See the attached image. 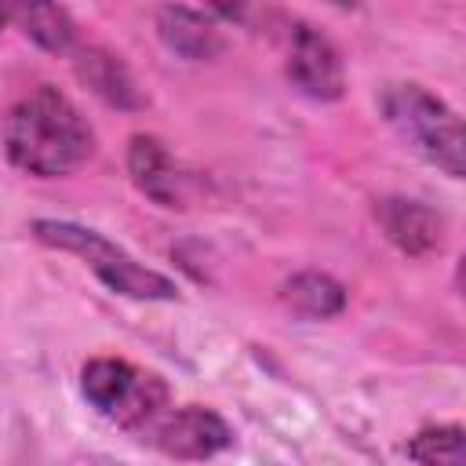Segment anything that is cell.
I'll return each mask as SVG.
<instances>
[{"mask_svg": "<svg viewBox=\"0 0 466 466\" xmlns=\"http://www.w3.org/2000/svg\"><path fill=\"white\" fill-rule=\"evenodd\" d=\"M7 160L36 178H62L95 157V131L84 113L51 84L22 95L4 116Z\"/></svg>", "mask_w": 466, "mask_h": 466, "instance_id": "6da1fadb", "label": "cell"}, {"mask_svg": "<svg viewBox=\"0 0 466 466\" xmlns=\"http://www.w3.org/2000/svg\"><path fill=\"white\" fill-rule=\"evenodd\" d=\"M33 237L40 244H47V248H58V251H69V255L84 258V266L116 295L142 299V302H171V299H178V288H175L171 277L142 266L131 251L113 244L98 229H87V226H76V222H62V218H36L33 222Z\"/></svg>", "mask_w": 466, "mask_h": 466, "instance_id": "7a4b0ae2", "label": "cell"}, {"mask_svg": "<svg viewBox=\"0 0 466 466\" xmlns=\"http://www.w3.org/2000/svg\"><path fill=\"white\" fill-rule=\"evenodd\" d=\"M382 113L390 127L415 149L426 164L441 167L448 178H462L466 171V138H462V120L455 109L430 95L422 84H390L382 91Z\"/></svg>", "mask_w": 466, "mask_h": 466, "instance_id": "3957f363", "label": "cell"}, {"mask_svg": "<svg viewBox=\"0 0 466 466\" xmlns=\"http://www.w3.org/2000/svg\"><path fill=\"white\" fill-rule=\"evenodd\" d=\"M80 393L98 415L113 419L116 426H124L135 437L171 404V393L160 375L142 371L116 357L87 360L80 371Z\"/></svg>", "mask_w": 466, "mask_h": 466, "instance_id": "277c9868", "label": "cell"}, {"mask_svg": "<svg viewBox=\"0 0 466 466\" xmlns=\"http://www.w3.org/2000/svg\"><path fill=\"white\" fill-rule=\"evenodd\" d=\"M138 441L153 444L157 451L171 455V459H189V462H200V459H211L218 451H226L233 444V430L226 426V419L211 408H200V404H186V408H164L142 433Z\"/></svg>", "mask_w": 466, "mask_h": 466, "instance_id": "5b68a950", "label": "cell"}, {"mask_svg": "<svg viewBox=\"0 0 466 466\" xmlns=\"http://www.w3.org/2000/svg\"><path fill=\"white\" fill-rule=\"evenodd\" d=\"M288 80L317 102H335L346 91V73L335 44L309 22L288 25Z\"/></svg>", "mask_w": 466, "mask_h": 466, "instance_id": "8992f818", "label": "cell"}, {"mask_svg": "<svg viewBox=\"0 0 466 466\" xmlns=\"http://www.w3.org/2000/svg\"><path fill=\"white\" fill-rule=\"evenodd\" d=\"M375 222L382 226L390 244H397L404 255H415V258L433 255L444 244V218L419 200L382 197L375 200Z\"/></svg>", "mask_w": 466, "mask_h": 466, "instance_id": "52a82bcc", "label": "cell"}, {"mask_svg": "<svg viewBox=\"0 0 466 466\" xmlns=\"http://www.w3.org/2000/svg\"><path fill=\"white\" fill-rule=\"evenodd\" d=\"M127 171L131 182L160 208H182L186 204V178L175 164V157L164 149L160 138L153 135H135L127 146Z\"/></svg>", "mask_w": 466, "mask_h": 466, "instance_id": "ba28073f", "label": "cell"}, {"mask_svg": "<svg viewBox=\"0 0 466 466\" xmlns=\"http://www.w3.org/2000/svg\"><path fill=\"white\" fill-rule=\"evenodd\" d=\"M76 76L109 106L116 109H138L142 106V95H138V84L131 76V69L109 55L106 47H84L76 51Z\"/></svg>", "mask_w": 466, "mask_h": 466, "instance_id": "9c48e42d", "label": "cell"}, {"mask_svg": "<svg viewBox=\"0 0 466 466\" xmlns=\"http://www.w3.org/2000/svg\"><path fill=\"white\" fill-rule=\"evenodd\" d=\"M157 25H160V40L189 62H204V58L222 51L215 22L200 11H193V7H164Z\"/></svg>", "mask_w": 466, "mask_h": 466, "instance_id": "30bf717a", "label": "cell"}, {"mask_svg": "<svg viewBox=\"0 0 466 466\" xmlns=\"http://www.w3.org/2000/svg\"><path fill=\"white\" fill-rule=\"evenodd\" d=\"M280 299L299 313V317H309V320H328V317H339L346 309V288L328 277V273H295L291 280H284L280 288Z\"/></svg>", "mask_w": 466, "mask_h": 466, "instance_id": "8fae6325", "label": "cell"}, {"mask_svg": "<svg viewBox=\"0 0 466 466\" xmlns=\"http://www.w3.org/2000/svg\"><path fill=\"white\" fill-rule=\"evenodd\" d=\"M11 15L18 18L22 33H25L33 44H40L44 51H51V55L69 51L73 40H76V25H73V18H69L66 7L36 4V7H18V11H11Z\"/></svg>", "mask_w": 466, "mask_h": 466, "instance_id": "7c38bea8", "label": "cell"}, {"mask_svg": "<svg viewBox=\"0 0 466 466\" xmlns=\"http://www.w3.org/2000/svg\"><path fill=\"white\" fill-rule=\"evenodd\" d=\"M408 459H415L419 466H466L462 455V426H430L419 430L408 444H404Z\"/></svg>", "mask_w": 466, "mask_h": 466, "instance_id": "4fadbf2b", "label": "cell"}]
</instances>
